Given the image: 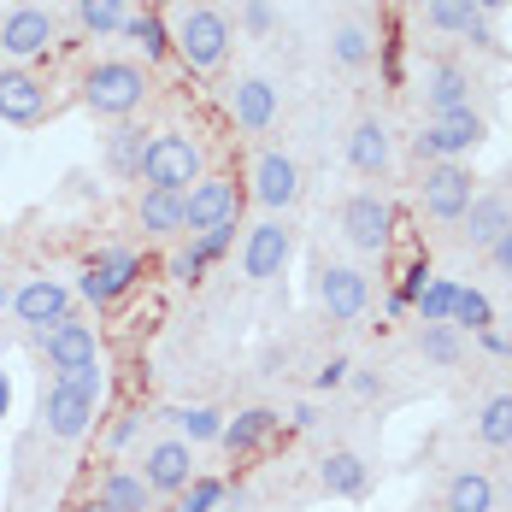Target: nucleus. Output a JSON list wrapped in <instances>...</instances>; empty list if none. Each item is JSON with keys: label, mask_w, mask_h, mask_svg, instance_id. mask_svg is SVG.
<instances>
[{"label": "nucleus", "mask_w": 512, "mask_h": 512, "mask_svg": "<svg viewBox=\"0 0 512 512\" xmlns=\"http://www.w3.org/2000/svg\"><path fill=\"white\" fill-rule=\"evenodd\" d=\"M165 424H171L189 448H201V442H218V436H224V412L218 407H171L165 412Z\"/></svg>", "instance_id": "c85d7f7f"}, {"label": "nucleus", "mask_w": 512, "mask_h": 512, "mask_svg": "<svg viewBox=\"0 0 512 512\" xmlns=\"http://www.w3.org/2000/svg\"><path fill=\"white\" fill-rule=\"evenodd\" d=\"M383 77H389V89H401V48L395 42L383 48Z\"/></svg>", "instance_id": "de8ad7c7"}, {"label": "nucleus", "mask_w": 512, "mask_h": 512, "mask_svg": "<svg viewBox=\"0 0 512 512\" xmlns=\"http://www.w3.org/2000/svg\"><path fill=\"white\" fill-rule=\"evenodd\" d=\"M248 195H254L271 218H277V212H289V206L301 201V165L283 154V148L254 154V165H248Z\"/></svg>", "instance_id": "ddd939ff"}, {"label": "nucleus", "mask_w": 512, "mask_h": 512, "mask_svg": "<svg viewBox=\"0 0 512 512\" xmlns=\"http://www.w3.org/2000/svg\"><path fill=\"white\" fill-rule=\"evenodd\" d=\"M283 424H289V430H312V424H318V407H312V401H301V407L283 412Z\"/></svg>", "instance_id": "a18cd8bd"}, {"label": "nucleus", "mask_w": 512, "mask_h": 512, "mask_svg": "<svg viewBox=\"0 0 512 512\" xmlns=\"http://www.w3.org/2000/svg\"><path fill=\"white\" fill-rule=\"evenodd\" d=\"M512 0H477V12H483V18H495V12H507Z\"/></svg>", "instance_id": "603ef678"}, {"label": "nucleus", "mask_w": 512, "mask_h": 512, "mask_svg": "<svg viewBox=\"0 0 512 512\" xmlns=\"http://www.w3.org/2000/svg\"><path fill=\"white\" fill-rule=\"evenodd\" d=\"M424 283H430V259H424V254H412L407 265H401V283H395V289H401L407 301H418V289H424Z\"/></svg>", "instance_id": "a19ab883"}, {"label": "nucleus", "mask_w": 512, "mask_h": 512, "mask_svg": "<svg viewBox=\"0 0 512 512\" xmlns=\"http://www.w3.org/2000/svg\"><path fill=\"white\" fill-rule=\"evenodd\" d=\"M465 42H471L477 53H501V36H495V24H489V18H477V24L465 30Z\"/></svg>", "instance_id": "37998d69"}, {"label": "nucleus", "mask_w": 512, "mask_h": 512, "mask_svg": "<svg viewBox=\"0 0 512 512\" xmlns=\"http://www.w3.org/2000/svg\"><path fill=\"white\" fill-rule=\"evenodd\" d=\"M454 295H460V283H454V277H430V283L418 289L412 312H418L424 324H448V318H454Z\"/></svg>", "instance_id": "c9c22d12"}, {"label": "nucleus", "mask_w": 512, "mask_h": 512, "mask_svg": "<svg viewBox=\"0 0 512 512\" xmlns=\"http://www.w3.org/2000/svg\"><path fill=\"white\" fill-rule=\"evenodd\" d=\"M71 512H106L101 501H83V507H71Z\"/></svg>", "instance_id": "5fc2aeb1"}, {"label": "nucleus", "mask_w": 512, "mask_h": 512, "mask_svg": "<svg viewBox=\"0 0 512 512\" xmlns=\"http://www.w3.org/2000/svg\"><path fill=\"white\" fill-rule=\"evenodd\" d=\"M53 12L48 6H12L6 18H0V53L12 59V65H30V59H42L53 48Z\"/></svg>", "instance_id": "2eb2a0df"}, {"label": "nucleus", "mask_w": 512, "mask_h": 512, "mask_svg": "<svg viewBox=\"0 0 512 512\" xmlns=\"http://www.w3.org/2000/svg\"><path fill=\"white\" fill-rule=\"evenodd\" d=\"M507 224H512V201L507 195H483V189H477V201L465 206V218H460V242L465 248H477V254H489V242H495Z\"/></svg>", "instance_id": "4be33fe9"}, {"label": "nucleus", "mask_w": 512, "mask_h": 512, "mask_svg": "<svg viewBox=\"0 0 512 512\" xmlns=\"http://www.w3.org/2000/svg\"><path fill=\"white\" fill-rule=\"evenodd\" d=\"M236 230H242V224H218V230H206V236H189V254L201 259L206 271H212L218 259H224L230 248H236Z\"/></svg>", "instance_id": "4c0bfd02"}, {"label": "nucleus", "mask_w": 512, "mask_h": 512, "mask_svg": "<svg viewBox=\"0 0 512 512\" xmlns=\"http://www.w3.org/2000/svg\"><path fill=\"white\" fill-rule=\"evenodd\" d=\"M6 412H12V377L0 371V418H6Z\"/></svg>", "instance_id": "3c124183"}, {"label": "nucleus", "mask_w": 512, "mask_h": 512, "mask_svg": "<svg viewBox=\"0 0 512 512\" xmlns=\"http://www.w3.org/2000/svg\"><path fill=\"white\" fill-rule=\"evenodd\" d=\"M201 177H206V154L189 130H148L142 189H177V195H189Z\"/></svg>", "instance_id": "f257e3e1"}, {"label": "nucleus", "mask_w": 512, "mask_h": 512, "mask_svg": "<svg viewBox=\"0 0 512 512\" xmlns=\"http://www.w3.org/2000/svg\"><path fill=\"white\" fill-rule=\"evenodd\" d=\"M418 201L436 224H460L465 206L477 201V177L465 159H442V165H424V183H418Z\"/></svg>", "instance_id": "1a4fd4ad"}, {"label": "nucleus", "mask_w": 512, "mask_h": 512, "mask_svg": "<svg viewBox=\"0 0 512 512\" xmlns=\"http://www.w3.org/2000/svg\"><path fill=\"white\" fill-rule=\"evenodd\" d=\"M148 101V71L136 59H95L83 71V106L95 118H130Z\"/></svg>", "instance_id": "f03ea898"}, {"label": "nucleus", "mask_w": 512, "mask_h": 512, "mask_svg": "<svg viewBox=\"0 0 512 512\" xmlns=\"http://www.w3.org/2000/svg\"><path fill=\"white\" fill-rule=\"evenodd\" d=\"M95 501L106 512H154V489L142 483V471H124V465H106L101 483H95Z\"/></svg>", "instance_id": "5701e85b"}, {"label": "nucleus", "mask_w": 512, "mask_h": 512, "mask_svg": "<svg viewBox=\"0 0 512 512\" xmlns=\"http://www.w3.org/2000/svg\"><path fill=\"white\" fill-rule=\"evenodd\" d=\"M477 442H483V448H512V389L489 395V401L477 407Z\"/></svg>", "instance_id": "7c9ffc66"}, {"label": "nucleus", "mask_w": 512, "mask_h": 512, "mask_svg": "<svg viewBox=\"0 0 512 512\" xmlns=\"http://www.w3.org/2000/svg\"><path fill=\"white\" fill-rule=\"evenodd\" d=\"M0 242H6V218H0Z\"/></svg>", "instance_id": "6e6d98bb"}, {"label": "nucleus", "mask_w": 512, "mask_h": 512, "mask_svg": "<svg viewBox=\"0 0 512 512\" xmlns=\"http://www.w3.org/2000/svg\"><path fill=\"white\" fill-rule=\"evenodd\" d=\"M242 30L248 36H271L277 30V6L271 0H242Z\"/></svg>", "instance_id": "ea45409f"}, {"label": "nucleus", "mask_w": 512, "mask_h": 512, "mask_svg": "<svg viewBox=\"0 0 512 512\" xmlns=\"http://www.w3.org/2000/svg\"><path fill=\"white\" fill-rule=\"evenodd\" d=\"M142 154H148V130L118 124V130L106 136V171H112L118 183H142Z\"/></svg>", "instance_id": "bb28decb"}, {"label": "nucleus", "mask_w": 512, "mask_h": 512, "mask_svg": "<svg viewBox=\"0 0 512 512\" xmlns=\"http://www.w3.org/2000/svg\"><path fill=\"white\" fill-rule=\"evenodd\" d=\"M383 312H389V318H401V312H412V301L401 295V289H389V301H383Z\"/></svg>", "instance_id": "8fccbe9b"}, {"label": "nucleus", "mask_w": 512, "mask_h": 512, "mask_svg": "<svg viewBox=\"0 0 512 512\" xmlns=\"http://www.w3.org/2000/svg\"><path fill=\"white\" fill-rule=\"evenodd\" d=\"M318 489H324L330 501H359V495L371 489V471H365L359 454L336 448V454H324V460H318Z\"/></svg>", "instance_id": "393cba45"}, {"label": "nucleus", "mask_w": 512, "mask_h": 512, "mask_svg": "<svg viewBox=\"0 0 512 512\" xmlns=\"http://www.w3.org/2000/svg\"><path fill=\"white\" fill-rule=\"evenodd\" d=\"M454 330H471V336H483V330H495V307H489V295L483 289H465L460 283V295H454V318H448Z\"/></svg>", "instance_id": "f704fd0d"}, {"label": "nucleus", "mask_w": 512, "mask_h": 512, "mask_svg": "<svg viewBox=\"0 0 512 512\" xmlns=\"http://www.w3.org/2000/svg\"><path fill=\"white\" fill-rule=\"evenodd\" d=\"M136 430H142V412H124V418L106 430V448H112V454H124V448L136 442Z\"/></svg>", "instance_id": "79ce46f5"}, {"label": "nucleus", "mask_w": 512, "mask_h": 512, "mask_svg": "<svg viewBox=\"0 0 512 512\" xmlns=\"http://www.w3.org/2000/svg\"><path fill=\"white\" fill-rule=\"evenodd\" d=\"M195 477H201V471H195V448H189L183 436H159V442L142 448V483L154 489L159 501H177Z\"/></svg>", "instance_id": "9b49d317"}, {"label": "nucleus", "mask_w": 512, "mask_h": 512, "mask_svg": "<svg viewBox=\"0 0 512 512\" xmlns=\"http://www.w3.org/2000/svg\"><path fill=\"white\" fill-rule=\"evenodd\" d=\"M418 95H424V118H448V112L471 106V71L460 59H424Z\"/></svg>", "instance_id": "a211bd4d"}, {"label": "nucleus", "mask_w": 512, "mask_h": 512, "mask_svg": "<svg viewBox=\"0 0 512 512\" xmlns=\"http://www.w3.org/2000/svg\"><path fill=\"white\" fill-rule=\"evenodd\" d=\"M295 259V230L283 218H259L254 230L242 236V277L248 283H277Z\"/></svg>", "instance_id": "9d476101"}, {"label": "nucleus", "mask_w": 512, "mask_h": 512, "mask_svg": "<svg viewBox=\"0 0 512 512\" xmlns=\"http://www.w3.org/2000/svg\"><path fill=\"white\" fill-rule=\"evenodd\" d=\"M230 42H236V30H230V18L212 12V6H189V12L177 18V30H171V53H177L189 71H201V77L230 59Z\"/></svg>", "instance_id": "7ed1b4c3"}, {"label": "nucleus", "mask_w": 512, "mask_h": 512, "mask_svg": "<svg viewBox=\"0 0 512 512\" xmlns=\"http://www.w3.org/2000/svg\"><path fill=\"white\" fill-rule=\"evenodd\" d=\"M136 230L154 236V242L183 236V195L177 189H142L136 195Z\"/></svg>", "instance_id": "b1692460"}, {"label": "nucleus", "mask_w": 512, "mask_h": 512, "mask_svg": "<svg viewBox=\"0 0 512 512\" xmlns=\"http://www.w3.org/2000/svg\"><path fill=\"white\" fill-rule=\"evenodd\" d=\"M489 265H495L501 277H512V224L495 236V242H489Z\"/></svg>", "instance_id": "c03bdc74"}, {"label": "nucleus", "mask_w": 512, "mask_h": 512, "mask_svg": "<svg viewBox=\"0 0 512 512\" xmlns=\"http://www.w3.org/2000/svg\"><path fill=\"white\" fill-rule=\"evenodd\" d=\"M348 165H354L359 177H383V171L395 165V142H389V124H383L377 112L354 118V130H348Z\"/></svg>", "instance_id": "aec40b11"}, {"label": "nucleus", "mask_w": 512, "mask_h": 512, "mask_svg": "<svg viewBox=\"0 0 512 512\" xmlns=\"http://www.w3.org/2000/svg\"><path fill=\"white\" fill-rule=\"evenodd\" d=\"M95 412H101V395L77 389L71 377H48V389H42V436H53V442H83L95 430Z\"/></svg>", "instance_id": "0eeeda50"}, {"label": "nucleus", "mask_w": 512, "mask_h": 512, "mask_svg": "<svg viewBox=\"0 0 512 512\" xmlns=\"http://www.w3.org/2000/svg\"><path fill=\"white\" fill-rule=\"evenodd\" d=\"M318 307L330 312L336 324H354L371 312V277L359 265H324L318 271Z\"/></svg>", "instance_id": "f3484780"}, {"label": "nucleus", "mask_w": 512, "mask_h": 512, "mask_svg": "<svg viewBox=\"0 0 512 512\" xmlns=\"http://www.w3.org/2000/svg\"><path fill=\"white\" fill-rule=\"evenodd\" d=\"M12 289H18V283H0V312H12Z\"/></svg>", "instance_id": "864d4df0"}, {"label": "nucleus", "mask_w": 512, "mask_h": 512, "mask_svg": "<svg viewBox=\"0 0 512 512\" xmlns=\"http://www.w3.org/2000/svg\"><path fill=\"white\" fill-rule=\"evenodd\" d=\"M377 48H383V42H377L359 18H342V24L330 30V59H336L342 71H365V65L377 59Z\"/></svg>", "instance_id": "cd10ccee"}, {"label": "nucleus", "mask_w": 512, "mask_h": 512, "mask_svg": "<svg viewBox=\"0 0 512 512\" xmlns=\"http://www.w3.org/2000/svg\"><path fill=\"white\" fill-rule=\"evenodd\" d=\"M242 201H248V189H242L236 177L206 171L201 183L183 195V230H189V236H206V230H218V224H242Z\"/></svg>", "instance_id": "6e6552de"}, {"label": "nucleus", "mask_w": 512, "mask_h": 512, "mask_svg": "<svg viewBox=\"0 0 512 512\" xmlns=\"http://www.w3.org/2000/svg\"><path fill=\"white\" fill-rule=\"evenodd\" d=\"M348 383H354V395H377V389H383V383H377V377H371V371H354V377H348Z\"/></svg>", "instance_id": "09e8293b"}, {"label": "nucleus", "mask_w": 512, "mask_h": 512, "mask_svg": "<svg viewBox=\"0 0 512 512\" xmlns=\"http://www.w3.org/2000/svg\"><path fill=\"white\" fill-rule=\"evenodd\" d=\"M124 36L142 48V59H148V65H165V59H177V53H171V30L159 24V12H130Z\"/></svg>", "instance_id": "c756f323"}, {"label": "nucleus", "mask_w": 512, "mask_h": 512, "mask_svg": "<svg viewBox=\"0 0 512 512\" xmlns=\"http://www.w3.org/2000/svg\"><path fill=\"white\" fill-rule=\"evenodd\" d=\"M142 283V254L136 248H95V254L83 259V277H77V301H89V307H118L130 289Z\"/></svg>", "instance_id": "39448f33"}, {"label": "nucleus", "mask_w": 512, "mask_h": 512, "mask_svg": "<svg viewBox=\"0 0 512 512\" xmlns=\"http://www.w3.org/2000/svg\"><path fill=\"white\" fill-rule=\"evenodd\" d=\"M48 118V83L30 65H0V124H42Z\"/></svg>", "instance_id": "dca6fc26"}, {"label": "nucleus", "mask_w": 512, "mask_h": 512, "mask_svg": "<svg viewBox=\"0 0 512 512\" xmlns=\"http://www.w3.org/2000/svg\"><path fill=\"white\" fill-rule=\"evenodd\" d=\"M71 307H77V289H65L59 277H24V283L12 289V312H18V324H30V330L65 324Z\"/></svg>", "instance_id": "4468645a"}, {"label": "nucleus", "mask_w": 512, "mask_h": 512, "mask_svg": "<svg viewBox=\"0 0 512 512\" xmlns=\"http://www.w3.org/2000/svg\"><path fill=\"white\" fill-rule=\"evenodd\" d=\"M483 142H489V124H483V112L460 106V112H448V118H424V130L412 136V159H418V165H442V159L477 154Z\"/></svg>", "instance_id": "20e7f679"}, {"label": "nucleus", "mask_w": 512, "mask_h": 512, "mask_svg": "<svg viewBox=\"0 0 512 512\" xmlns=\"http://www.w3.org/2000/svg\"><path fill=\"white\" fill-rule=\"evenodd\" d=\"M477 18H483L477 0H424V24H430L436 36H465Z\"/></svg>", "instance_id": "72a5a7b5"}, {"label": "nucleus", "mask_w": 512, "mask_h": 512, "mask_svg": "<svg viewBox=\"0 0 512 512\" xmlns=\"http://www.w3.org/2000/svg\"><path fill=\"white\" fill-rule=\"evenodd\" d=\"M224 112H230V124L248 130V136L271 130V124H277V83H271V77H236V89L224 95Z\"/></svg>", "instance_id": "6ab92c4d"}, {"label": "nucleus", "mask_w": 512, "mask_h": 512, "mask_svg": "<svg viewBox=\"0 0 512 512\" xmlns=\"http://www.w3.org/2000/svg\"><path fill=\"white\" fill-rule=\"evenodd\" d=\"M224 495H230V483H218V477H195V483L171 501V512H218L224 507Z\"/></svg>", "instance_id": "e433bc0d"}, {"label": "nucleus", "mask_w": 512, "mask_h": 512, "mask_svg": "<svg viewBox=\"0 0 512 512\" xmlns=\"http://www.w3.org/2000/svg\"><path fill=\"white\" fill-rule=\"evenodd\" d=\"M277 430H283V412L277 407H248V412H236V418H224L218 448H224L230 460H248V454H259Z\"/></svg>", "instance_id": "412c9836"}, {"label": "nucleus", "mask_w": 512, "mask_h": 512, "mask_svg": "<svg viewBox=\"0 0 512 512\" xmlns=\"http://www.w3.org/2000/svg\"><path fill=\"white\" fill-rule=\"evenodd\" d=\"M395 230H401V212L395 201H383V195H371V189H359L342 201V242L354 248V254H389L395 248Z\"/></svg>", "instance_id": "423d86ee"}, {"label": "nucleus", "mask_w": 512, "mask_h": 512, "mask_svg": "<svg viewBox=\"0 0 512 512\" xmlns=\"http://www.w3.org/2000/svg\"><path fill=\"white\" fill-rule=\"evenodd\" d=\"M77 24H83L89 36H124L130 0H77Z\"/></svg>", "instance_id": "473e14b6"}, {"label": "nucleus", "mask_w": 512, "mask_h": 512, "mask_svg": "<svg viewBox=\"0 0 512 512\" xmlns=\"http://www.w3.org/2000/svg\"><path fill=\"white\" fill-rule=\"evenodd\" d=\"M348 377H354V359H324L318 365V377H312V395H336V389H348Z\"/></svg>", "instance_id": "58836bf2"}, {"label": "nucleus", "mask_w": 512, "mask_h": 512, "mask_svg": "<svg viewBox=\"0 0 512 512\" xmlns=\"http://www.w3.org/2000/svg\"><path fill=\"white\" fill-rule=\"evenodd\" d=\"M36 348L48 359L53 377H65V371H77V365H95L101 359V330L89 324V318H65V324H53V330H36Z\"/></svg>", "instance_id": "f8f14e48"}, {"label": "nucleus", "mask_w": 512, "mask_h": 512, "mask_svg": "<svg viewBox=\"0 0 512 512\" xmlns=\"http://www.w3.org/2000/svg\"><path fill=\"white\" fill-rule=\"evenodd\" d=\"M442 512H495V477L477 471V465L454 471L448 489H442Z\"/></svg>", "instance_id": "a878e982"}, {"label": "nucleus", "mask_w": 512, "mask_h": 512, "mask_svg": "<svg viewBox=\"0 0 512 512\" xmlns=\"http://www.w3.org/2000/svg\"><path fill=\"white\" fill-rule=\"evenodd\" d=\"M477 342H483V354H495V359H512V336H501V330H483Z\"/></svg>", "instance_id": "49530a36"}, {"label": "nucleus", "mask_w": 512, "mask_h": 512, "mask_svg": "<svg viewBox=\"0 0 512 512\" xmlns=\"http://www.w3.org/2000/svg\"><path fill=\"white\" fill-rule=\"evenodd\" d=\"M418 354L430 359V365H442V371H454L465 359V336L454 324H424V330H418Z\"/></svg>", "instance_id": "2f4dec72"}]
</instances>
